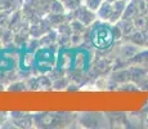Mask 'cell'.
<instances>
[{
  "mask_svg": "<svg viewBox=\"0 0 148 129\" xmlns=\"http://www.w3.org/2000/svg\"><path fill=\"white\" fill-rule=\"evenodd\" d=\"M147 75H148V68L146 67H140V66H134V65L126 66V67L119 68V71H113L111 74L110 77H108V88H110V85L113 84L117 87L122 83H135L138 85V83Z\"/></svg>",
  "mask_w": 148,
  "mask_h": 129,
  "instance_id": "1",
  "label": "cell"
},
{
  "mask_svg": "<svg viewBox=\"0 0 148 129\" xmlns=\"http://www.w3.org/2000/svg\"><path fill=\"white\" fill-rule=\"evenodd\" d=\"M92 26V32H90V41L98 49H107L111 48L112 44L116 41L113 38L112 28H111V23L101 19H97L94 23L90 25Z\"/></svg>",
  "mask_w": 148,
  "mask_h": 129,
  "instance_id": "2",
  "label": "cell"
},
{
  "mask_svg": "<svg viewBox=\"0 0 148 129\" xmlns=\"http://www.w3.org/2000/svg\"><path fill=\"white\" fill-rule=\"evenodd\" d=\"M70 14H71V18L72 19H77L79 22H81V23L85 25L86 27H89L90 25L94 23L97 19H98L97 13L90 10L89 8L85 7L84 4H81L80 7H79L77 9H75L73 12H70Z\"/></svg>",
  "mask_w": 148,
  "mask_h": 129,
  "instance_id": "3",
  "label": "cell"
},
{
  "mask_svg": "<svg viewBox=\"0 0 148 129\" xmlns=\"http://www.w3.org/2000/svg\"><path fill=\"white\" fill-rule=\"evenodd\" d=\"M130 65L148 68V48H140L132 58L127 59L126 66H130Z\"/></svg>",
  "mask_w": 148,
  "mask_h": 129,
  "instance_id": "4",
  "label": "cell"
},
{
  "mask_svg": "<svg viewBox=\"0 0 148 129\" xmlns=\"http://www.w3.org/2000/svg\"><path fill=\"white\" fill-rule=\"evenodd\" d=\"M127 1L125 0H116L115 3H112V14H111L110 19H108V23L115 25L122 18L125 12V8H126Z\"/></svg>",
  "mask_w": 148,
  "mask_h": 129,
  "instance_id": "5",
  "label": "cell"
},
{
  "mask_svg": "<svg viewBox=\"0 0 148 129\" xmlns=\"http://www.w3.org/2000/svg\"><path fill=\"white\" fill-rule=\"evenodd\" d=\"M125 39H127L130 43L138 45L140 48H148L147 47V40H146V35H144L143 30H134L130 35H127Z\"/></svg>",
  "mask_w": 148,
  "mask_h": 129,
  "instance_id": "6",
  "label": "cell"
},
{
  "mask_svg": "<svg viewBox=\"0 0 148 129\" xmlns=\"http://www.w3.org/2000/svg\"><path fill=\"white\" fill-rule=\"evenodd\" d=\"M95 13H97V17H98V19H101V21H104V22H108L111 14H112V3L106 1V0H104V1L102 3V5L99 7V9L97 10Z\"/></svg>",
  "mask_w": 148,
  "mask_h": 129,
  "instance_id": "7",
  "label": "cell"
},
{
  "mask_svg": "<svg viewBox=\"0 0 148 129\" xmlns=\"http://www.w3.org/2000/svg\"><path fill=\"white\" fill-rule=\"evenodd\" d=\"M139 49H140V47H138V45H135V44H133V43L127 41L126 44H124L121 47V49H120V57H121V58H124L125 61H127V59L132 58V57L134 56V54Z\"/></svg>",
  "mask_w": 148,
  "mask_h": 129,
  "instance_id": "8",
  "label": "cell"
},
{
  "mask_svg": "<svg viewBox=\"0 0 148 129\" xmlns=\"http://www.w3.org/2000/svg\"><path fill=\"white\" fill-rule=\"evenodd\" d=\"M116 25H117L119 27H120V30L122 31V36H124V38H126V36L130 35V34H132L134 30H136L135 26H134V22H133V19H124V18H121Z\"/></svg>",
  "mask_w": 148,
  "mask_h": 129,
  "instance_id": "9",
  "label": "cell"
},
{
  "mask_svg": "<svg viewBox=\"0 0 148 129\" xmlns=\"http://www.w3.org/2000/svg\"><path fill=\"white\" fill-rule=\"evenodd\" d=\"M103 1H104V0H84V1H82V4H84L85 7L89 8L90 10H93V12H97Z\"/></svg>",
  "mask_w": 148,
  "mask_h": 129,
  "instance_id": "10",
  "label": "cell"
},
{
  "mask_svg": "<svg viewBox=\"0 0 148 129\" xmlns=\"http://www.w3.org/2000/svg\"><path fill=\"white\" fill-rule=\"evenodd\" d=\"M116 90H139L138 85L135 83H122L115 88Z\"/></svg>",
  "mask_w": 148,
  "mask_h": 129,
  "instance_id": "11",
  "label": "cell"
},
{
  "mask_svg": "<svg viewBox=\"0 0 148 129\" xmlns=\"http://www.w3.org/2000/svg\"><path fill=\"white\" fill-rule=\"evenodd\" d=\"M138 88L140 90H147L148 92V75L144 76L143 79H142L138 83Z\"/></svg>",
  "mask_w": 148,
  "mask_h": 129,
  "instance_id": "12",
  "label": "cell"
},
{
  "mask_svg": "<svg viewBox=\"0 0 148 129\" xmlns=\"http://www.w3.org/2000/svg\"><path fill=\"white\" fill-rule=\"evenodd\" d=\"M7 117H8L7 114L0 112V127H3V124H5V121H7Z\"/></svg>",
  "mask_w": 148,
  "mask_h": 129,
  "instance_id": "13",
  "label": "cell"
},
{
  "mask_svg": "<svg viewBox=\"0 0 148 129\" xmlns=\"http://www.w3.org/2000/svg\"><path fill=\"white\" fill-rule=\"evenodd\" d=\"M144 35H146V40H147V47H148V27L147 28H144Z\"/></svg>",
  "mask_w": 148,
  "mask_h": 129,
  "instance_id": "14",
  "label": "cell"
},
{
  "mask_svg": "<svg viewBox=\"0 0 148 129\" xmlns=\"http://www.w3.org/2000/svg\"><path fill=\"white\" fill-rule=\"evenodd\" d=\"M144 124H146L147 127H148V115L146 116V119H144Z\"/></svg>",
  "mask_w": 148,
  "mask_h": 129,
  "instance_id": "15",
  "label": "cell"
},
{
  "mask_svg": "<svg viewBox=\"0 0 148 129\" xmlns=\"http://www.w3.org/2000/svg\"><path fill=\"white\" fill-rule=\"evenodd\" d=\"M106 1H110V3H115L116 0H106Z\"/></svg>",
  "mask_w": 148,
  "mask_h": 129,
  "instance_id": "16",
  "label": "cell"
},
{
  "mask_svg": "<svg viewBox=\"0 0 148 129\" xmlns=\"http://www.w3.org/2000/svg\"><path fill=\"white\" fill-rule=\"evenodd\" d=\"M146 3H147V12H148V0H146Z\"/></svg>",
  "mask_w": 148,
  "mask_h": 129,
  "instance_id": "17",
  "label": "cell"
},
{
  "mask_svg": "<svg viewBox=\"0 0 148 129\" xmlns=\"http://www.w3.org/2000/svg\"><path fill=\"white\" fill-rule=\"evenodd\" d=\"M146 17H147V23H148V14H147V16H146Z\"/></svg>",
  "mask_w": 148,
  "mask_h": 129,
  "instance_id": "18",
  "label": "cell"
},
{
  "mask_svg": "<svg viewBox=\"0 0 148 129\" xmlns=\"http://www.w3.org/2000/svg\"><path fill=\"white\" fill-rule=\"evenodd\" d=\"M125 1H130V0H125Z\"/></svg>",
  "mask_w": 148,
  "mask_h": 129,
  "instance_id": "19",
  "label": "cell"
},
{
  "mask_svg": "<svg viewBox=\"0 0 148 129\" xmlns=\"http://www.w3.org/2000/svg\"><path fill=\"white\" fill-rule=\"evenodd\" d=\"M82 1H84V0H82Z\"/></svg>",
  "mask_w": 148,
  "mask_h": 129,
  "instance_id": "20",
  "label": "cell"
}]
</instances>
